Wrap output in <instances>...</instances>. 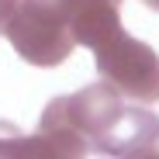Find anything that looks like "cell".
Wrapping results in <instances>:
<instances>
[{
  "instance_id": "1",
  "label": "cell",
  "mask_w": 159,
  "mask_h": 159,
  "mask_svg": "<svg viewBox=\"0 0 159 159\" xmlns=\"http://www.w3.org/2000/svg\"><path fill=\"white\" fill-rule=\"evenodd\" d=\"M42 118L83 135L90 152L114 159H159V114L121 97L107 80L45 104Z\"/></svg>"
},
{
  "instance_id": "2",
  "label": "cell",
  "mask_w": 159,
  "mask_h": 159,
  "mask_svg": "<svg viewBox=\"0 0 159 159\" xmlns=\"http://www.w3.org/2000/svg\"><path fill=\"white\" fill-rule=\"evenodd\" d=\"M7 42L31 66H59L76 48L69 31V0H21L7 24Z\"/></svg>"
},
{
  "instance_id": "3",
  "label": "cell",
  "mask_w": 159,
  "mask_h": 159,
  "mask_svg": "<svg viewBox=\"0 0 159 159\" xmlns=\"http://www.w3.org/2000/svg\"><path fill=\"white\" fill-rule=\"evenodd\" d=\"M100 80L135 104H159V52L131 35H118L93 48Z\"/></svg>"
},
{
  "instance_id": "4",
  "label": "cell",
  "mask_w": 159,
  "mask_h": 159,
  "mask_svg": "<svg viewBox=\"0 0 159 159\" xmlns=\"http://www.w3.org/2000/svg\"><path fill=\"white\" fill-rule=\"evenodd\" d=\"M69 31L76 45L100 48L118 38L121 28V0H69Z\"/></svg>"
},
{
  "instance_id": "5",
  "label": "cell",
  "mask_w": 159,
  "mask_h": 159,
  "mask_svg": "<svg viewBox=\"0 0 159 159\" xmlns=\"http://www.w3.org/2000/svg\"><path fill=\"white\" fill-rule=\"evenodd\" d=\"M0 156L4 159H56V152H52L42 131L24 135L11 121H0Z\"/></svg>"
},
{
  "instance_id": "6",
  "label": "cell",
  "mask_w": 159,
  "mask_h": 159,
  "mask_svg": "<svg viewBox=\"0 0 159 159\" xmlns=\"http://www.w3.org/2000/svg\"><path fill=\"white\" fill-rule=\"evenodd\" d=\"M17 7H21V0H0V35L7 31V24H11V17L17 14Z\"/></svg>"
},
{
  "instance_id": "7",
  "label": "cell",
  "mask_w": 159,
  "mask_h": 159,
  "mask_svg": "<svg viewBox=\"0 0 159 159\" xmlns=\"http://www.w3.org/2000/svg\"><path fill=\"white\" fill-rule=\"evenodd\" d=\"M142 4H149L152 11H159V0H142Z\"/></svg>"
}]
</instances>
